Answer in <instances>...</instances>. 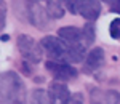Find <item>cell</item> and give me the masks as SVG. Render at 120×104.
<instances>
[{
    "instance_id": "cell-8",
    "label": "cell",
    "mask_w": 120,
    "mask_h": 104,
    "mask_svg": "<svg viewBox=\"0 0 120 104\" xmlns=\"http://www.w3.org/2000/svg\"><path fill=\"white\" fill-rule=\"evenodd\" d=\"M104 50L99 47L93 48L91 51L86 55L85 58V61H83V72L85 74H94V72H98L102 66H104Z\"/></svg>"
},
{
    "instance_id": "cell-1",
    "label": "cell",
    "mask_w": 120,
    "mask_h": 104,
    "mask_svg": "<svg viewBox=\"0 0 120 104\" xmlns=\"http://www.w3.org/2000/svg\"><path fill=\"white\" fill-rule=\"evenodd\" d=\"M40 45L46 53V56L53 63H63V64H75L82 63L86 58V47L83 43L69 45L59 37L46 35L40 40Z\"/></svg>"
},
{
    "instance_id": "cell-2",
    "label": "cell",
    "mask_w": 120,
    "mask_h": 104,
    "mask_svg": "<svg viewBox=\"0 0 120 104\" xmlns=\"http://www.w3.org/2000/svg\"><path fill=\"white\" fill-rule=\"evenodd\" d=\"M0 91V104H26V86L21 77L13 71L2 74Z\"/></svg>"
},
{
    "instance_id": "cell-11",
    "label": "cell",
    "mask_w": 120,
    "mask_h": 104,
    "mask_svg": "<svg viewBox=\"0 0 120 104\" xmlns=\"http://www.w3.org/2000/svg\"><path fill=\"white\" fill-rule=\"evenodd\" d=\"M63 3L64 2H53V0L45 2L46 11H48V15H50L51 19H61L64 16V5Z\"/></svg>"
},
{
    "instance_id": "cell-13",
    "label": "cell",
    "mask_w": 120,
    "mask_h": 104,
    "mask_svg": "<svg viewBox=\"0 0 120 104\" xmlns=\"http://www.w3.org/2000/svg\"><path fill=\"white\" fill-rule=\"evenodd\" d=\"M50 98L48 93H45L43 90H34L32 96H30V104H48Z\"/></svg>"
},
{
    "instance_id": "cell-9",
    "label": "cell",
    "mask_w": 120,
    "mask_h": 104,
    "mask_svg": "<svg viewBox=\"0 0 120 104\" xmlns=\"http://www.w3.org/2000/svg\"><path fill=\"white\" fill-rule=\"evenodd\" d=\"M90 101H91V104H120V93L114 91V90L91 88Z\"/></svg>"
},
{
    "instance_id": "cell-3",
    "label": "cell",
    "mask_w": 120,
    "mask_h": 104,
    "mask_svg": "<svg viewBox=\"0 0 120 104\" xmlns=\"http://www.w3.org/2000/svg\"><path fill=\"white\" fill-rule=\"evenodd\" d=\"M46 93L50 98V104H83L82 93H71L69 88L61 82H51Z\"/></svg>"
},
{
    "instance_id": "cell-5",
    "label": "cell",
    "mask_w": 120,
    "mask_h": 104,
    "mask_svg": "<svg viewBox=\"0 0 120 104\" xmlns=\"http://www.w3.org/2000/svg\"><path fill=\"white\" fill-rule=\"evenodd\" d=\"M64 3L66 8L72 15H80L88 21H94L101 15V2H96V0H74Z\"/></svg>"
},
{
    "instance_id": "cell-7",
    "label": "cell",
    "mask_w": 120,
    "mask_h": 104,
    "mask_svg": "<svg viewBox=\"0 0 120 104\" xmlns=\"http://www.w3.org/2000/svg\"><path fill=\"white\" fill-rule=\"evenodd\" d=\"M45 67H46V71L53 75V78H55L56 82H61V83L77 77V69L72 67L71 64H63V63L46 61Z\"/></svg>"
},
{
    "instance_id": "cell-12",
    "label": "cell",
    "mask_w": 120,
    "mask_h": 104,
    "mask_svg": "<svg viewBox=\"0 0 120 104\" xmlns=\"http://www.w3.org/2000/svg\"><path fill=\"white\" fill-rule=\"evenodd\" d=\"M82 35H83V43L86 47H90L93 42H94V27H93L91 22L85 24L82 27Z\"/></svg>"
},
{
    "instance_id": "cell-14",
    "label": "cell",
    "mask_w": 120,
    "mask_h": 104,
    "mask_svg": "<svg viewBox=\"0 0 120 104\" xmlns=\"http://www.w3.org/2000/svg\"><path fill=\"white\" fill-rule=\"evenodd\" d=\"M109 34L114 40H120V18H114L109 24Z\"/></svg>"
},
{
    "instance_id": "cell-15",
    "label": "cell",
    "mask_w": 120,
    "mask_h": 104,
    "mask_svg": "<svg viewBox=\"0 0 120 104\" xmlns=\"http://www.w3.org/2000/svg\"><path fill=\"white\" fill-rule=\"evenodd\" d=\"M107 3H109V10L111 11L120 13V0H112V2H107Z\"/></svg>"
},
{
    "instance_id": "cell-16",
    "label": "cell",
    "mask_w": 120,
    "mask_h": 104,
    "mask_svg": "<svg viewBox=\"0 0 120 104\" xmlns=\"http://www.w3.org/2000/svg\"><path fill=\"white\" fill-rule=\"evenodd\" d=\"M5 27V10L2 8V29Z\"/></svg>"
},
{
    "instance_id": "cell-4",
    "label": "cell",
    "mask_w": 120,
    "mask_h": 104,
    "mask_svg": "<svg viewBox=\"0 0 120 104\" xmlns=\"http://www.w3.org/2000/svg\"><path fill=\"white\" fill-rule=\"evenodd\" d=\"M16 45H18V50L21 53L22 59L29 63V64H37L42 61V56H43V48L38 43L35 38H32L30 35H19L18 40H16Z\"/></svg>"
},
{
    "instance_id": "cell-10",
    "label": "cell",
    "mask_w": 120,
    "mask_h": 104,
    "mask_svg": "<svg viewBox=\"0 0 120 104\" xmlns=\"http://www.w3.org/2000/svg\"><path fill=\"white\" fill-rule=\"evenodd\" d=\"M58 37L61 40H64L69 45H77V43H83V35L82 29L75 27V26H64L58 30ZM85 45V43H83ZM86 47V45H85Z\"/></svg>"
},
{
    "instance_id": "cell-6",
    "label": "cell",
    "mask_w": 120,
    "mask_h": 104,
    "mask_svg": "<svg viewBox=\"0 0 120 104\" xmlns=\"http://www.w3.org/2000/svg\"><path fill=\"white\" fill-rule=\"evenodd\" d=\"M24 8L29 22L34 27H37L38 30H45L50 26L51 18L46 11V7H43L40 2H24Z\"/></svg>"
}]
</instances>
